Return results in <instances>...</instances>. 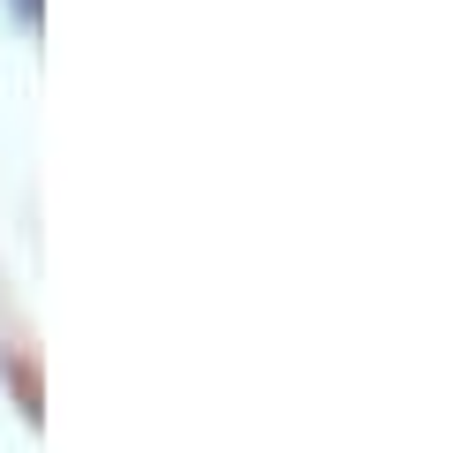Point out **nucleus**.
I'll return each instance as SVG.
<instances>
[{
    "instance_id": "obj_1",
    "label": "nucleus",
    "mask_w": 453,
    "mask_h": 453,
    "mask_svg": "<svg viewBox=\"0 0 453 453\" xmlns=\"http://www.w3.org/2000/svg\"><path fill=\"white\" fill-rule=\"evenodd\" d=\"M16 8H23V23H38V0H16Z\"/></svg>"
}]
</instances>
